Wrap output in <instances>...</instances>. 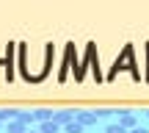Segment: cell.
Here are the masks:
<instances>
[{
  "instance_id": "ba28073f",
  "label": "cell",
  "mask_w": 149,
  "mask_h": 133,
  "mask_svg": "<svg viewBox=\"0 0 149 133\" xmlns=\"http://www.w3.org/2000/svg\"><path fill=\"white\" fill-rule=\"evenodd\" d=\"M64 133H83V125H80V122H69L64 128Z\"/></svg>"
},
{
  "instance_id": "9c48e42d",
  "label": "cell",
  "mask_w": 149,
  "mask_h": 133,
  "mask_svg": "<svg viewBox=\"0 0 149 133\" xmlns=\"http://www.w3.org/2000/svg\"><path fill=\"white\" fill-rule=\"evenodd\" d=\"M105 133H127V130H124L122 125H108V128H105Z\"/></svg>"
},
{
  "instance_id": "7c38bea8",
  "label": "cell",
  "mask_w": 149,
  "mask_h": 133,
  "mask_svg": "<svg viewBox=\"0 0 149 133\" xmlns=\"http://www.w3.org/2000/svg\"><path fill=\"white\" fill-rule=\"evenodd\" d=\"M146 119H149V111H146Z\"/></svg>"
},
{
  "instance_id": "52a82bcc",
  "label": "cell",
  "mask_w": 149,
  "mask_h": 133,
  "mask_svg": "<svg viewBox=\"0 0 149 133\" xmlns=\"http://www.w3.org/2000/svg\"><path fill=\"white\" fill-rule=\"evenodd\" d=\"M6 130H8V133H28V130H25V122H19V119H17V122H11Z\"/></svg>"
},
{
  "instance_id": "277c9868",
  "label": "cell",
  "mask_w": 149,
  "mask_h": 133,
  "mask_svg": "<svg viewBox=\"0 0 149 133\" xmlns=\"http://www.w3.org/2000/svg\"><path fill=\"white\" fill-rule=\"evenodd\" d=\"M74 114L77 111H58V114H53V122H58L61 128H66L69 122H74Z\"/></svg>"
},
{
  "instance_id": "6da1fadb",
  "label": "cell",
  "mask_w": 149,
  "mask_h": 133,
  "mask_svg": "<svg viewBox=\"0 0 149 133\" xmlns=\"http://www.w3.org/2000/svg\"><path fill=\"white\" fill-rule=\"evenodd\" d=\"M119 69H130V72L135 75V78H141V72L135 69V61H133V47H124V53H122V58H116V64H113V69H111V78L119 72Z\"/></svg>"
},
{
  "instance_id": "8fae6325",
  "label": "cell",
  "mask_w": 149,
  "mask_h": 133,
  "mask_svg": "<svg viewBox=\"0 0 149 133\" xmlns=\"http://www.w3.org/2000/svg\"><path fill=\"white\" fill-rule=\"evenodd\" d=\"M28 133H42V130H28Z\"/></svg>"
},
{
  "instance_id": "30bf717a",
  "label": "cell",
  "mask_w": 149,
  "mask_h": 133,
  "mask_svg": "<svg viewBox=\"0 0 149 133\" xmlns=\"http://www.w3.org/2000/svg\"><path fill=\"white\" fill-rule=\"evenodd\" d=\"M133 133H149V130H146V128H141V125H138V128H135Z\"/></svg>"
},
{
  "instance_id": "3957f363",
  "label": "cell",
  "mask_w": 149,
  "mask_h": 133,
  "mask_svg": "<svg viewBox=\"0 0 149 133\" xmlns=\"http://www.w3.org/2000/svg\"><path fill=\"white\" fill-rule=\"evenodd\" d=\"M97 119H100V117H97L94 111H77V114H74V122H80L83 128H88V125H97Z\"/></svg>"
},
{
  "instance_id": "5b68a950",
  "label": "cell",
  "mask_w": 149,
  "mask_h": 133,
  "mask_svg": "<svg viewBox=\"0 0 149 133\" xmlns=\"http://www.w3.org/2000/svg\"><path fill=\"white\" fill-rule=\"evenodd\" d=\"M39 130H42V133H61V125L50 119V122H42V125H39Z\"/></svg>"
},
{
  "instance_id": "7a4b0ae2",
  "label": "cell",
  "mask_w": 149,
  "mask_h": 133,
  "mask_svg": "<svg viewBox=\"0 0 149 133\" xmlns=\"http://www.w3.org/2000/svg\"><path fill=\"white\" fill-rule=\"evenodd\" d=\"M119 125H122L124 130H135V128H138V119H135L133 111H122V114H119Z\"/></svg>"
},
{
  "instance_id": "8992f818",
  "label": "cell",
  "mask_w": 149,
  "mask_h": 133,
  "mask_svg": "<svg viewBox=\"0 0 149 133\" xmlns=\"http://www.w3.org/2000/svg\"><path fill=\"white\" fill-rule=\"evenodd\" d=\"M72 56H74V47L69 44V47H66V58H64V69H61V80L66 78V67H72Z\"/></svg>"
}]
</instances>
